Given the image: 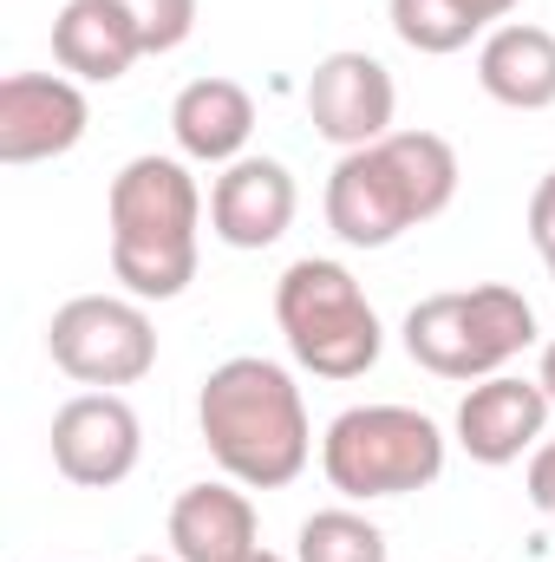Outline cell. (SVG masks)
<instances>
[{"mask_svg": "<svg viewBox=\"0 0 555 562\" xmlns=\"http://www.w3.org/2000/svg\"><path fill=\"white\" fill-rule=\"evenodd\" d=\"M196 431H203L209 458L223 464V477H236L242 491H281L314 458L307 400H301L294 373L262 353H236V360L209 367V380L196 393Z\"/></svg>", "mask_w": 555, "mask_h": 562, "instance_id": "6da1fadb", "label": "cell"}, {"mask_svg": "<svg viewBox=\"0 0 555 562\" xmlns=\"http://www.w3.org/2000/svg\"><path fill=\"white\" fill-rule=\"evenodd\" d=\"M457 196V150L438 132H386L366 150H340L327 177V229L347 249H393L406 229L438 223Z\"/></svg>", "mask_w": 555, "mask_h": 562, "instance_id": "7a4b0ae2", "label": "cell"}, {"mask_svg": "<svg viewBox=\"0 0 555 562\" xmlns=\"http://www.w3.org/2000/svg\"><path fill=\"white\" fill-rule=\"evenodd\" d=\"M112 229V281L138 301H177L196 281L203 243V190L183 157H132L105 190Z\"/></svg>", "mask_w": 555, "mask_h": 562, "instance_id": "3957f363", "label": "cell"}, {"mask_svg": "<svg viewBox=\"0 0 555 562\" xmlns=\"http://www.w3.org/2000/svg\"><path fill=\"white\" fill-rule=\"evenodd\" d=\"M399 340L431 380L477 386L490 373H510V360L536 347V307L510 281L444 288V294H424L406 314Z\"/></svg>", "mask_w": 555, "mask_h": 562, "instance_id": "277c9868", "label": "cell"}, {"mask_svg": "<svg viewBox=\"0 0 555 562\" xmlns=\"http://www.w3.org/2000/svg\"><path fill=\"white\" fill-rule=\"evenodd\" d=\"M275 321L294 367H307L314 380H360L386 353V327H380L366 288L353 281L347 262H327V256H301L281 269Z\"/></svg>", "mask_w": 555, "mask_h": 562, "instance_id": "5b68a950", "label": "cell"}, {"mask_svg": "<svg viewBox=\"0 0 555 562\" xmlns=\"http://www.w3.org/2000/svg\"><path fill=\"white\" fill-rule=\"evenodd\" d=\"M320 471L347 504L412 497L444 477V431L418 406H347L320 438Z\"/></svg>", "mask_w": 555, "mask_h": 562, "instance_id": "8992f818", "label": "cell"}, {"mask_svg": "<svg viewBox=\"0 0 555 562\" xmlns=\"http://www.w3.org/2000/svg\"><path fill=\"white\" fill-rule=\"evenodd\" d=\"M46 353L66 380L92 393H118L157 367V327L138 294H72L46 321Z\"/></svg>", "mask_w": 555, "mask_h": 562, "instance_id": "52a82bcc", "label": "cell"}, {"mask_svg": "<svg viewBox=\"0 0 555 562\" xmlns=\"http://www.w3.org/2000/svg\"><path fill=\"white\" fill-rule=\"evenodd\" d=\"M144 425L125 393H72L53 413V471L79 491H112L138 471Z\"/></svg>", "mask_w": 555, "mask_h": 562, "instance_id": "ba28073f", "label": "cell"}, {"mask_svg": "<svg viewBox=\"0 0 555 562\" xmlns=\"http://www.w3.org/2000/svg\"><path fill=\"white\" fill-rule=\"evenodd\" d=\"M393 112H399V86H393V72L373 53L340 46V53L314 59V72H307V119H314V132L327 144L366 150V144H380L393 132Z\"/></svg>", "mask_w": 555, "mask_h": 562, "instance_id": "9c48e42d", "label": "cell"}, {"mask_svg": "<svg viewBox=\"0 0 555 562\" xmlns=\"http://www.w3.org/2000/svg\"><path fill=\"white\" fill-rule=\"evenodd\" d=\"M92 125L86 86L66 72H7L0 79V164H46L79 150Z\"/></svg>", "mask_w": 555, "mask_h": 562, "instance_id": "30bf717a", "label": "cell"}, {"mask_svg": "<svg viewBox=\"0 0 555 562\" xmlns=\"http://www.w3.org/2000/svg\"><path fill=\"white\" fill-rule=\"evenodd\" d=\"M550 413L555 406H550V393H543V380L490 373V380H477V386L457 400V445H464L471 464L503 471V464L530 458V451L550 438Z\"/></svg>", "mask_w": 555, "mask_h": 562, "instance_id": "8fae6325", "label": "cell"}, {"mask_svg": "<svg viewBox=\"0 0 555 562\" xmlns=\"http://www.w3.org/2000/svg\"><path fill=\"white\" fill-rule=\"evenodd\" d=\"M294 170L281 157H236L209 183V236L229 249H275L294 223Z\"/></svg>", "mask_w": 555, "mask_h": 562, "instance_id": "7c38bea8", "label": "cell"}, {"mask_svg": "<svg viewBox=\"0 0 555 562\" xmlns=\"http://www.w3.org/2000/svg\"><path fill=\"white\" fill-rule=\"evenodd\" d=\"M53 59L79 86H118L144 59V26L132 0H66L53 20Z\"/></svg>", "mask_w": 555, "mask_h": 562, "instance_id": "4fadbf2b", "label": "cell"}, {"mask_svg": "<svg viewBox=\"0 0 555 562\" xmlns=\"http://www.w3.org/2000/svg\"><path fill=\"white\" fill-rule=\"evenodd\" d=\"M170 138L190 164H236L249 157V138H256V99L249 86L236 79H190L177 99H170Z\"/></svg>", "mask_w": 555, "mask_h": 562, "instance_id": "5bb4252c", "label": "cell"}, {"mask_svg": "<svg viewBox=\"0 0 555 562\" xmlns=\"http://www.w3.org/2000/svg\"><path fill=\"white\" fill-rule=\"evenodd\" d=\"M170 557L177 562H242L256 550V504L236 477L190 484L170 504Z\"/></svg>", "mask_w": 555, "mask_h": 562, "instance_id": "9a60e30c", "label": "cell"}, {"mask_svg": "<svg viewBox=\"0 0 555 562\" xmlns=\"http://www.w3.org/2000/svg\"><path fill=\"white\" fill-rule=\"evenodd\" d=\"M477 86L510 112H550L555 105V33L530 20H503L477 46Z\"/></svg>", "mask_w": 555, "mask_h": 562, "instance_id": "2e32d148", "label": "cell"}, {"mask_svg": "<svg viewBox=\"0 0 555 562\" xmlns=\"http://www.w3.org/2000/svg\"><path fill=\"white\" fill-rule=\"evenodd\" d=\"M386 20L393 33L424 53V59H444V53H464L490 20L471 7V0H386Z\"/></svg>", "mask_w": 555, "mask_h": 562, "instance_id": "e0dca14e", "label": "cell"}, {"mask_svg": "<svg viewBox=\"0 0 555 562\" xmlns=\"http://www.w3.org/2000/svg\"><path fill=\"white\" fill-rule=\"evenodd\" d=\"M294 562H393L386 550V530L353 510V504H333V510H314L294 537Z\"/></svg>", "mask_w": 555, "mask_h": 562, "instance_id": "ac0fdd59", "label": "cell"}, {"mask_svg": "<svg viewBox=\"0 0 555 562\" xmlns=\"http://www.w3.org/2000/svg\"><path fill=\"white\" fill-rule=\"evenodd\" d=\"M144 26V53H177L196 33V0H132Z\"/></svg>", "mask_w": 555, "mask_h": 562, "instance_id": "d6986e66", "label": "cell"}, {"mask_svg": "<svg viewBox=\"0 0 555 562\" xmlns=\"http://www.w3.org/2000/svg\"><path fill=\"white\" fill-rule=\"evenodd\" d=\"M530 243H536L543 262H555V170L536 183V196H530Z\"/></svg>", "mask_w": 555, "mask_h": 562, "instance_id": "ffe728a7", "label": "cell"}, {"mask_svg": "<svg viewBox=\"0 0 555 562\" xmlns=\"http://www.w3.org/2000/svg\"><path fill=\"white\" fill-rule=\"evenodd\" d=\"M530 504L543 510V517H555V438H543L536 451H530Z\"/></svg>", "mask_w": 555, "mask_h": 562, "instance_id": "44dd1931", "label": "cell"}, {"mask_svg": "<svg viewBox=\"0 0 555 562\" xmlns=\"http://www.w3.org/2000/svg\"><path fill=\"white\" fill-rule=\"evenodd\" d=\"M471 7H477V13H484V20H510V13H517V7H523V0H471Z\"/></svg>", "mask_w": 555, "mask_h": 562, "instance_id": "7402d4cb", "label": "cell"}, {"mask_svg": "<svg viewBox=\"0 0 555 562\" xmlns=\"http://www.w3.org/2000/svg\"><path fill=\"white\" fill-rule=\"evenodd\" d=\"M536 380H543V393H550V406H555V340L543 347V367H536Z\"/></svg>", "mask_w": 555, "mask_h": 562, "instance_id": "603a6c76", "label": "cell"}, {"mask_svg": "<svg viewBox=\"0 0 555 562\" xmlns=\"http://www.w3.org/2000/svg\"><path fill=\"white\" fill-rule=\"evenodd\" d=\"M242 562H287V557H275V550H262V543H256V550H249Z\"/></svg>", "mask_w": 555, "mask_h": 562, "instance_id": "cb8c5ba5", "label": "cell"}, {"mask_svg": "<svg viewBox=\"0 0 555 562\" xmlns=\"http://www.w3.org/2000/svg\"><path fill=\"white\" fill-rule=\"evenodd\" d=\"M132 562H177V557H132Z\"/></svg>", "mask_w": 555, "mask_h": 562, "instance_id": "d4e9b609", "label": "cell"}, {"mask_svg": "<svg viewBox=\"0 0 555 562\" xmlns=\"http://www.w3.org/2000/svg\"><path fill=\"white\" fill-rule=\"evenodd\" d=\"M550 281H555V262H550Z\"/></svg>", "mask_w": 555, "mask_h": 562, "instance_id": "484cf974", "label": "cell"}]
</instances>
